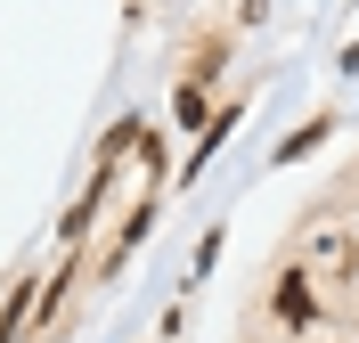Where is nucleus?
Segmentation results:
<instances>
[{"label":"nucleus","instance_id":"obj_1","mask_svg":"<svg viewBox=\"0 0 359 343\" xmlns=\"http://www.w3.org/2000/svg\"><path fill=\"white\" fill-rule=\"evenodd\" d=\"M278 319H286V327L311 319V286H302V278H286V286H278Z\"/></svg>","mask_w":359,"mask_h":343}]
</instances>
